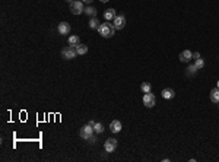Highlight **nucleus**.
<instances>
[{
	"label": "nucleus",
	"mask_w": 219,
	"mask_h": 162,
	"mask_svg": "<svg viewBox=\"0 0 219 162\" xmlns=\"http://www.w3.org/2000/svg\"><path fill=\"white\" fill-rule=\"evenodd\" d=\"M95 123H96V121H94V120H89V123H88V124H89V126H92V127H94V126H95Z\"/></svg>",
	"instance_id": "24"
},
{
	"label": "nucleus",
	"mask_w": 219,
	"mask_h": 162,
	"mask_svg": "<svg viewBox=\"0 0 219 162\" xmlns=\"http://www.w3.org/2000/svg\"><path fill=\"white\" fill-rule=\"evenodd\" d=\"M101 2H102V3H107V2H108V0H101Z\"/></svg>",
	"instance_id": "26"
},
{
	"label": "nucleus",
	"mask_w": 219,
	"mask_h": 162,
	"mask_svg": "<svg viewBox=\"0 0 219 162\" xmlns=\"http://www.w3.org/2000/svg\"><path fill=\"white\" fill-rule=\"evenodd\" d=\"M67 41H69V45H73V47H76L78 44H80V41H79L78 35H70Z\"/></svg>",
	"instance_id": "15"
},
{
	"label": "nucleus",
	"mask_w": 219,
	"mask_h": 162,
	"mask_svg": "<svg viewBox=\"0 0 219 162\" xmlns=\"http://www.w3.org/2000/svg\"><path fill=\"white\" fill-rule=\"evenodd\" d=\"M140 89L143 91L145 94H148V92H151V91H152V86H151V83H148V82H145V83H142Z\"/></svg>",
	"instance_id": "18"
},
{
	"label": "nucleus",
	"mask_w": 219,
	"mask_h": 162,
	"mask_svg": "<svg viewBox=\"0 0 219 162\" xmlns=\"http://www.w3.org/2000/svg\"><path fill=\"white\" fill-rule=\"evenodd\" d=\"M161 95H162V98H165V99H171V98H174L175 92H174V89H171V88H165Z\"/></svg>",
	"instance_id": "10"
},
{
	"label": "nucleus",
	"mask_w": 219,
	"mask_h": 162,
	"mask_svg": "<svg viewBox=\"0 0 219 162\" xmlns=\"http://www.w3.org/2000/svg\"><path fill=\"white\" fill-rule=\"evenodd\" d=\"M114 28L116 29H123L124 26H126V18L123 16V15H118V16H116V19H114Z\"/></svg>",
	"instance_id": "7"
},
{
	"label": "nucleus",
	"mask_w": 219,
	"mask_h": 162,
	"mask_svg": "<svg viewBox=\"0 0 219 162\" xmlns=\"http://www.w3.org/2000/svg\"><path fill=\"white\" fill-rule=\"evenodd\" d=\"M191 59H193V53H191L190 50L181 51V54H180V62L187 63V62H190Z\"/></svg>",
	"instance_id": "9"
},
{
	"label": "nucleus",
	"mask_w": 219,
	"mask_h": 162,
	"mask_svg": "<svg viewBox=\"0 0 219 162\" xmlns=\"http://www.w3.org/2000/svg\"><path fill=\"white\" fill-rule=\"evenodd\" d=\"M89 142H92V143H95V142H96V136H95V134H92V136H91Z\"/></svg>",
	"instance_id": "22"
},
{
	"label": "nucleus",
	"mask_w": 219,
	"mask_h": 162,
	"mask_svg": "<svg viewBox=\"0 0 219 162\" xmlns=\"http://www.w3.org/2000/svg\"><path fill=\"white\" fill-rule=\"evenodd\" d=\"M99 25H101V22H99V21H98L95 16H94L89 21V28L91 29H98V28H99Z\"/></svg>",
	"instance_id": "16"
},
{
	"label": "nucleus",
	"mask_w": 219,
	"mask_h": 162,
	"mask_svg": "<svg viewBox=\"0 0 219 162\" xmlns=\"http://www.w3.org/2000/svg\"><path fill=\"white\" fill-rule=\"evenodd\" d=\"M194 64H196V67H197V69H202V67L205 66V62H203L202 59H197V60H196V63H194Z\"/></svg>",
	"instance_id": "20"
},
{
	"label": "nucleus",
	"mask_w": 219,
	"mask_h": 162,
	"mask_svg": "<svg viewBox=\"0 0 219 162\" xmlns=\"http://www.w3.org/2000/svg\"><path fill=\"white\" fill-rule=\"evenodd\" d=\"M104 149H105V152H108V153H111V152H114L116 149H117V140L116 139H107L105 140V143H104Z\"/></svg>",
	"instance_id": "5"
},
{
	"label": "nucleus",
	"mask_w": 219,
	"mask_h": 162,
	"mask_svg": "<svg viewBox=\"0 0 219 162\" xmlns=\"http://www.w3.org/2000/svg\"><path fill=\"white\" fill-rule=\"evenodd\" d=\"M76 53H78L79 56H83V54L88 53V47L85 44H78L76 45Z\"/></svg>",
	"instance_id": "14"
},
{
	"label": "nucleus",
	"mask_w": 219,
	"mask_h": 162,
	"mask_svg": "<svg viewBox=\"0 0 219 162\" xmlns=\"http://www.w3.org/2000/svg\"><path fill=\"white\" fill-rule=\"evenodd\" d=\"M76 56H78L76 47H73V45H69V47H66V48L62 50V57L66 59V60H72V59H75Z\"/></svg>",
	"instance_id": "2"
},
{
	"label": "nucleus",
	"mask_w": 219,
	"mask_h": 162,
	"mask_svg": "<svg viewBox=\"0 0 219 162\" xmlns=\"http://www.w3.org/2000/svg\"><path fill=\"white\" fill-rule=\"evenodd\" d=\"M85 7H83V2L82 0H75L70 3V12L73 15H79V13H83Z\"/></svg>",
	"instance_id": "3"
},
{
	"label": "nucleus",
	"mask_w": 219,
	"mask_h": 162,
	"mask_svg": "<svg viewBox=\"0 0 219 162\" xmlns=\"http://www.w3.org/2000/svg\"><path fill=\"white\" fill-rule=\"evenodd\" d=\"M197 70H199V69L196 67V64H191V66L189 67V73H196Z\"/></svg>",
	"instance_id": "21"
},
{
	"label": "nucleus",
	"mask_w": 219,
	"mask_h": 162,
	"mask_svg": "<svg viewBox=\"0 0 219 162\" xmlns=\"http://www.w3.org/2000/svg\"><path fill=\"white\" fill-rule=\"evenodd\" d=\"M94 133H95V132H94V127H92V126H89V124L83 126L82 129L79 130V136H80L82 139H85V140H89L91 136H92Z\"/></svg>",
	"instance_id": "4"
},
{
	"label": "nucleus",
	"mask_w": 219,
	"mask_h": 162,
	"mask_svg": "<svg viewBox=\"0 0 219 162\" xmlns=\"http://www.w3.org/2000/svg\"><path fill=\"white\" fill-rule=\"evenodd\" d=\"M67 2H69V3H72V2H75V0H67Z\"/></svg>",
	"instance_id": "27"
},
{
	"label": "nucleus",
	"mask_w": 219,
	"mask_h": 162,
	"mask_svg": "<svg viewBox=\"0 0 219 162\" xmlns=\"http://www.w3.org/2000/svg\"><path fill=\"white\" fill-rule=\"evenodd\" d=\"M94 132H95V133H102V132H104V126H102L101 123H95V126H94Z\"/></svg>",
	"instance_id": "19"
},
{
	"label": "nucleus",
	"mask_w": 219,
	"mask_h": 162,
	"mask_svg": "<svg viewBox=\"0 0 219 162\" xmlns=\"http://www.w3.org/2000/svg\"><path fill=\"white\" fill-rule=\"evenodd\" d=\"M83 13H86L88 16H96V9L94 7V6H88V7L83 10Z\"/></svg>",
	"instance_id": "17"
},
{
	"label": "nucleus",
	"mask_w": 219,
	"mask_h": 162,
	"mask_svg": "<svg viewBox=\"0 0 219 162\" xmlns=\"http://www.w3.org/2000/svg\"><path fill=\"white\" fill-rule=\"evenodd\" d=\"M110 130H111L112 133H118V132L121 130V123H120L118 120H114V121L110 124Z\"/></svg>",
	"instance_id": "11"
},
{
	"label": "nucleus",
	"mask_w": 219,
	"mask_h": 162,
	"mask_svg": "<svg viewBox=\"0 0 219 162\" xmlns=\"http://www.w3.org/2000/svg\"><path fill=\"white\" fill-rule=\"evenodd\" d=\"M210 101L215 104H219V89H212L210 91Z\"/></svg>",
	"instance_id": "13"
},
{
	"label": "nucleus",
	"mask_w": 219,
	"mask_h": 162,
	"mask_svg": "<svg viewBox=\"0 0 219 162\" xmlns=\"http://www.w3.org/2000/svg\"><path fill=\"white\" fill-rule=\"evenodd\" d=\"M193 59H196V60H197V59H200V54H199L197 51H196V53H193Z\"/></svg>",
	"instance_id": "23"
},
{
	"label": "nucleus",
	"mask_w": 219,
	"mask_h": 162,
	"mask_svg": "<svg viewBox=\"0 0 219 162\" xmlns=\"http://www.w3.org/2000/svg\"><path fill=\"white\" fill-rule=\"evenodd\" d=\"M143 105L148 107V108H152V107L155 105V95L151 94V92H148L143 95Z\"/></svg>",
	"instance_id": "6"
},
{
	"label": "nucleus",
	"mask_w": 219,
	"mask_h": 162,
	"mask_svg": "<svg viewBox=\"0 0 219 162\" xmlns=\"http://www.w3.org/2000/svg\"><path fill=\"white\" fill-rule=\"evenodd\" d=\"M114 31H116L114 25H112V23H108V22L101 23V25H99V28H98L99 35L104 37V38H111L112 35H114Z\"/></svg>",
	"instance_id": "1"
},
{
	"label": "nucleus",
	"mask_w": 219,
	"mask_h": 162,
	"mask_svg": "<svg viewBox=\"0 0 219 162\" xmlns=\"http://www.w3.org/2000/svg\"><path fill=\"white\" fill-rule=\"evenodd\" d=\"M218 89H219V80H218Z\"/></svg>",
	"instance_id": "28"
},
{
	"label": "nucleus",
	"mask_w": 219,
	"mask_h": 162,
	"mask_svg": "<svg viewBox=\"0 0 219 162\" xmlns=\"http://www.w3.org/2000/svg\"><path fill=\"white\" fill-rule=\"evenodd\" d=\"M57 32L60 34V35H67L70 32V25L67 22H60L59 26H57Z\"/></svg>",
	"instance_id": "8"
},
{
	"label": "nucleus",
	"mask_w": 219,
	"mask_h": 162,
	"mask_svg": "<svg viewBox=\"0 0 219 162\" xmlns=\"http://www.w3.org/2000/svg\"><path fill=\"white\" fill-rule=\"evenodd\" d=\"M82 2H83V3H91L92 0H82Z\"/></svg>",
	"instance_id": "25"
},
{
	"label": "nucleus",
	"mask_w": 219,
	"mask_h": 162,
	"mask_svg": "<svg viewBox=\"0 0 219 162\" xmlns=\"http://www.w3.org/2000/svg\"><path fill=\"white\" fill-rule=\"evenodd\" d=\"M116 16H117V13H116V10H114V9H107V10H105V13H104V18H105L107 21H114V19H116Z\"/></svg>",
	"instance_id": "12"
}]
</instances>
